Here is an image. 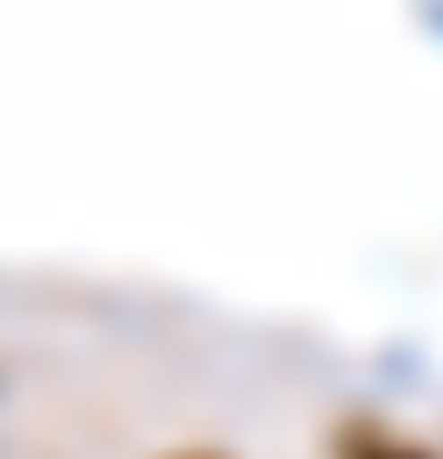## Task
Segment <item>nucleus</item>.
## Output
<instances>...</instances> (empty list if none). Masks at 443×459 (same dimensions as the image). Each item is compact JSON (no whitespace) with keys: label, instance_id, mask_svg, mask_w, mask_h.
Listing matches in <instances>:
<instances>
[{"label":"nucleus","instance_id":"nucleus-1","mask_svg":"<svg viewBox=\"0 0 443 459\" xmlns=\"http://www.w3.org/2000/svg\"><path fill=\"white\" fill-rule=\"evenodd\" d=\"M345 459H427V451H411V443H361V451H345Z\"/></svg>","mask_w":443,"mask_h":459},{"label":"nucleus","instance_id":"nucleus-2","mask_svg":"<svg viewBox=\"0 0 443 459\" xmlns=\"http://www.w3.org/2000/svg\"><path fill=\"white\" fill-rule=\"evenodd\" d=\"M173 459H213V451H173Z\"/></svg>","mask_w":443,"mask_h":459}]
</instances>
